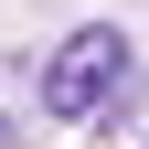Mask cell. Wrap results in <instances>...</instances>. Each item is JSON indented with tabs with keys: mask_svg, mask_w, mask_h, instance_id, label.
Masks as SVG:
<instances>
[{
	"mask_svg": "<svg viewBox=\"0 0 149 149\" xmlns=\"http://www.w3.org/2000/svg\"><path fill=\"white\" fill-rule=\"evenodd\" d=\"M43 107H53L64 128H107V117H128V107H139V43H128L117 22L64 32V53L43 64Z\"/></svg>",
	"mask_w": 149,
	"mask_h": 149,
	"instance_id": "obj_1",
	"label": "cell"
}]
</instances>
